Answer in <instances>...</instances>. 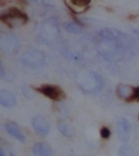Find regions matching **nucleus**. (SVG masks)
<instances>
[{"label": "nucleus", "instance_id": "obj_1", "mask_svg": "<svg viewBox=\"0 0 139 156\" xmlns=\"http://www.w3.org/2000/svg\"><path fill=\"white\" fill-rule=\"evenodd\" d=\"M97 49L99 53L109 61L124 59L132 50L128 36L113 29H104L99 33Z\"/></svg>", "mask_w": 139, "mask_h": 156}, {"label": "nucleus", "instance_id": "obj_2", "mask_svg": "<svg viewBox=\"0 0 139 156\" xmlns=\"http://www.w3.org/2000/svg\"><path fill=\"white\" fill-rule=\"evenodd\" d=\"M76 81L81 90L88 93L96 92L103 86V81L101 77L99 76V74L92 71H84L80 73L77 75Z\"/></svg>", "mask_w": 139, "mask_h": 156}, {"label": "nucleus", "instance_id": "obj_3", "mask_svg": "<svg viewBox=\"0 0 139 156\" xmlns=\"http://www.w3.org/2000/svg\"><path fill=\"white\" fill-rule=\"evenodd\" d=\"M59 35V28L55 19L51 18L46 20L39 30V38L46 44H51Z\"/></svg>", "mask_w": 139, "mask_h": 156}, {"label": "nucleus", "instance_id": "obj_4", "mask_svg": "<svg viewBox=\"0 0 139 156\" xmlns=\"http://www.w3.org/2000/svg\"><path fill=\"white\" fill-rule=\"evenodd\" d=\"M20 60L22 64L28 68L38 69L41 68L45 64V55L40 51L30 50L23 54Z\"/></svg>", "mask_w": 139, "mask_h": 156}, {"label": "nucleus", "instance_id": "obj_5", "mask_svg": "<svg viewBox=\"0 0 139 156\" xmlns=\"http://www.w3.org/2000/svg\"><path fill=\"white\" fill-rule=\"evenodd\" d=\"M21 43L16 35L12 34H3L0 36V48L7 54H14L20 49Z\"/></svg>", "mask_w": 139, "mask_h": 156}, {"label": "nucleus", "instance_id": "obj_6", "mask_svg": "<svg viewBox=\"0 0 139 156\" xmlns=\"http://www.w3.org/2000/svg\"><path fill=\"white\" fill-rule=\"evenodd\" d=\"M37 91L41 92L43 95L49 97L52 100H60L64 98V92L57 86H52V85H43L41 88H35Z\"/></svg>", "mask_w": 139, "mask_h": 156}, {"label": "nucleus", "instance_id": "obj_7", "mask_svg": "<svg viewBox=\"0 0 139 156\" xmlns=\"http://www.w3.org/2000/svg\"><path fill=\"white\" fill-rule=\"evenodd\" d=\"M0 19H1L4 23H6L7 25H9L11 27V20L12 19H19L21 20V22L26 23L28 21V16L22 12L20 10L16 9V8H11L7 12H3L0 16Z\"/></svg>", "mask_w": 139, "mask_h": 156}, {"label": "nucleus", "instance_id": "obj_8", "mask_svg": "<svg viewBox=\"0 0 139 156\" xmlns=\"http://www.w3.org/2000/svg\"><path fill=\"white\" fill-rule=\"evenodd\" d=\"M32 126L37 134L40 136H47L50 131V125L47 119L42 115H37L34 117L32 121Z\"/></svg>", "mask_w": 139, "mask_h": 156}, {"label": "nucleus", "instance_id": "obj_9", "mask_svg": "<svg viewBox=\"0 0 139 156\" xmlns=\"http://www.w3.org/2000/svg\"><path fill=\"white\" fill-rule=\"evenodd\" d=\"M130 125L126 118H122L117 124V135L122 142H127L130 139Z\"/></svg>", "mask_w": 139, "mask_h": 156}, {"label": "nucleus", "instance_id": "obj_10", "mask_svg": "<svg viewBox=\"0 0 139 156\" xmlns=\"http://www.w3.org/2000/svg\"><path fill=\"white\" fill-rule=\"evenodd\" d=\"M0 104L5 108H12L16 104V98L12 91L1 90H0Z\"/></svg>", "mask_w": 139, "mask_h": 156}, {"label": "nucleus", "instance_id": "obj_11", "mask_svg": "<svg viewBox=\"0 0 139 156\" xmlns=\"http://www.w3.org/2000/svg\"><path fill=\"white\" fill-rule=\"evenodd\" d=\"M5 129L8 131V133H10L12 137L15 139H17L20 142H25V135L23 133V131L20 129V128L17 126L16 124L12 123V122H8L5 124Z\"/></svg>", "mask_w": 139, "mask_h": 156}, {"label": "nucleus", "instance_id": "obj_12", "mask_svg": "<svg viewBox=\"0 0 139 156\" xmlns=\"http://www.w3.org/2000/svg\"><path fill=\"white\" fill-rule=\"evenodd\" d=\"M33 152L36 156H52L53 152L52 147L43 142H38L34 145Z\"/></svg>", "mask_w": 139, "mask_h": 156}, {"label": "nucleus", "instance_id": "obj_13", "mask_svg": "<svg viewBox=\"0 0 139 156\" xmlns=\"http://www.w3.org/2000/svg\"><path fill=\"white\" fill-rule=\"evenodd\" d=\"M134 88V87H130V86H129V85H118V87L116 88L117 95L120 98L125 99L126 101L129 102L130 97L133 96Z\"/></svg>", "mask_w": 139, "mask_h": 156}, {"label": "nucleus", "instance_id": "obj_14", "mask_svg": "<svg viewBox=\"0 0 139 156\" xmlns=\"http://www.w3.org/2000/svg\"><path fill=\"white\" fill-rule=\"evenodd\" d=\"M58 129L61 133L65 136H67V137H73L74 134L73 129H72V127L70 126V125H68L67 123H64V122H60L58 124Z\"/></svg>", "mask_w": 139, "mask_h": 156}, {"label": "nucleus", "instance_id": "obj_15", "mask_svg": "<svg viewBox=\"0 0 139 156\" xmlns=\"http://www.w3.org/2000/svg\"><path fill=\"white\" fill-rule=\"evenodd\" d=\"M65 30L67 32L77 34H80L82 32V27L80 26L79 23H75V22H68L65 24Z\"/></svg>", "mask_w": 139, "mask_h": 156}, {"label": "nucleus", "instance_id": "obj_16", "mask_svg": "<svg viewBox=\"0 0 139 156\" xmlns=\"http://www.w3.org/2000/svg\"><path fill=\"white\" fill-rule=\"evenodd\" d=\"M119 156H134V152L132 147L128 146H122L118 151Z\"/></svg>", "mask_w": 139, "mask_h": 156}, {"label": "nucleus", "instance_id": "obj_17", "mask_svg": "<svg viewBox=\"0 0 139 156\" xmlns=\"http://www.w3.org/2000/svg\"><path fill=\"white\" fill-rule=\"evenodd\" d=\"M73 5H74L75 7H78V8H85V7H88L91 3V0H72Z\"/></svg>", "mask_w": 139, "mask_h": 156}, {"label": "nucleus", "instance_id": "obj_18", "mask_svg": "<svg viewBox=\"0 0 139 156\" xmlns=\"http://www.w3.org/2000/svg\"><path fill=\"white\" fill-rule=\"evenodd\" d=\"M100 135L104 139H108L111 136V131L108 128H102L101 130H100Z\"/></svg>", "mask_w": 139, "mask_h": 156}, {"label": "nucleus", "instance_id": "obj_19", "mask_svg": "<svg viewBox=\"0 0 139 156\" xmlns=\"http://www.w3.org/2000/svg\"><path fill=\"white\" fill-rule=\"evenodd\" d=\"M134 100H139V87H134V88L133 96L130 97V99L129 100V102H130V101H134Z\"/></svg>", "mask_w": 139, "mask_h": 156}, {"label": "nucleus", "instance_id": "obj_20", "mask_svg": "<svg viewBox=\"0 0 139 156\" xmlns=\"http://www.w3.org/2000/svg\"><path fill=\"white\" fill-rule=\"evenodd\" d=\"M0 156H5V153H4V151L1 149L0 150Z\"/></svg>", "mask_w": 139, "mask_h": 156}, {"label": "nucleus", "instance_id": "obj_21", "mask_svg": "<svg viewBox=\"0 0 139 156\" xmlns=\"http://www.w3.org/2000/svg\"><path fill=\"white\" fill-rule=\"evenodd\" d=\"M10 156H15V155H14V154H12H12H11V155H10Z\"/></svg>", "mask_w": 139, "mask_h": 156}]
</instances>
